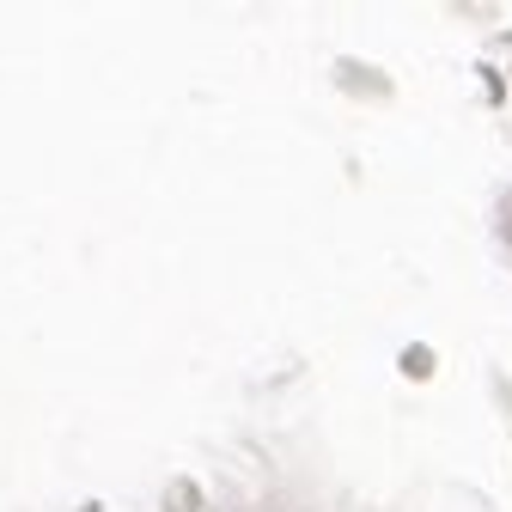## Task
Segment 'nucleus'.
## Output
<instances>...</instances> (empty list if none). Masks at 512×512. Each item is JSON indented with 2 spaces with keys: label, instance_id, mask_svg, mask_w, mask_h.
Returning <instances> with one entry per match:
<instances>
[]
</instances>
